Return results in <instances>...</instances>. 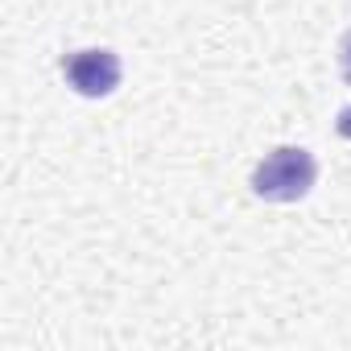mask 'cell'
<instances>
[{
	"instance_id": "cell-1",
	"label": "cell",
	"mask_w": 351,
	"mask_h": 351,
	"mask_svg": "<svg viewBox=\"0 0 351 351\" xmlns=\"http://www.w3.org/2000/svg\"><path fill=\"white\" fill-rule=\"evenodd\" d=\"M314 178H318L314 153L298 145H281L252 169V195L265 203H298L314 191Z\"/></svg>"
},
{
	"instance_id": "cell-2",
	"label": "cell",
	"mask_w": 351,
	"mask_h": 351,
	"mask_svg": "<svg viewBox=\"0 0 351 351\" xmlns=\"http://www.w3.org/2000/svg\"><path fill=\"white\" fill-rule=\"evenodd\" d=\"M120 75H124L120 54H112V50H104V46H87V50H75V54L62 58V79H66V87H71L75 95H83V99H104V95H112V91L120 87Z\"/></svg>"
},
{
	"instance_id": "cell-3",
	"label": "cell",
	"mask_w": 351,
	"mask_h": 351,
	"mask_svg": "<svg viewBox=\"0 0 351 351\" xmlns=\"http://www.w3.org/2000/svg\"><path fill=\"white\" fill-rule=\"evenodd\" d=\"M339 75H343V83L351 87V29L339 38Z\"/></svg>"
},
{
	"instance_id": "cell-4",
	"label": "cell",
	"mask_w": 351,
	"mask_h": 351,
	"mask_svg": "<svg viewBox=\"0 0 351 351\" xmlns=\"http://www.w3.org/2000/svg\"><path fill=\"white\" fill-rule=\"evenodd\" d=\"M339 132H343V136H351V108L343 112V124H339Z\"/></svg>"
}]
</instances>
